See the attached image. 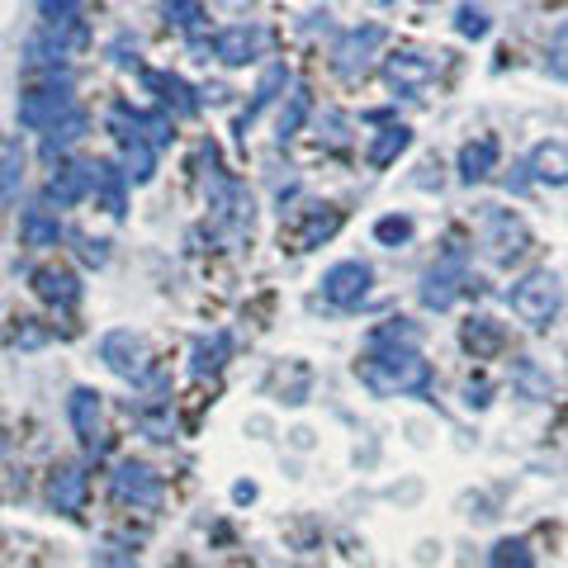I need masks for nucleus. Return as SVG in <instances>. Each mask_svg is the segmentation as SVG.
<instances>
[{"instance_id":"nucleus-1","label":"nucleus","mask_w":568,"mask_h":568,"mask_svg":"<svg viewBox=\"0 0 568 568\" xmlns=\"http://www.w3.org/2000/svg\"><path fill=\"white\" fill-rule=\"evenodd\" d=\"M355 375L375 398H417L432 388V365L417 346H369L355 361Z\"/></svg>"},{"instance_id":"nucleus-2","label":"nucleus","mask_w":568,"mask_h":568,"mask_svg":"<svg viewBox=\"0 0 568 568\" xmlns=\"http://www.w3.org/2000/svg\"><path fill=\"white\" fill-rule=\"evenodd\" d=\"M474 233H478V246H484V256L493 261V265H517V261H526V252H530V227H526V219L521 213H511V209H503V204H484L474 213Z\"/></svg>"},{"instance_id":"nucleus-3","label":"nucleus","mask_w":568,"mask_h":568,"mask_svg":"<svg viewBox=\"0 0 568 568\" xmlns=\"http://www.w3.org/2000/svg\"><path fill=\"white\" fill-rule=\"evenodd\" d=\"M507 298H511V313H517L526 327H536V332H545L559 317V308H564V290H559V275L555 271H530V275H521L517 284H511Z\"/></svg>"},{"instance_id":"nucleus-4","label":"nucleus","mask_w":568,"mask_h":568,"mask_svg":"<svg viewBox=\"0 0 568 568\" xmlns=\"http://www.w3.org/2000/svg\"><path fill=\"white\" fill-rule=\"evenodd\" d=\"M100 361H104L110 375L129 379V384H142L148 379V369H152V346H148V336H138L133 327H114V332L100 336Z\"/></svg>"},{"instance_id":"nucleus-5","label":"nucleus","mask_w":568,"mask_h":568,"mask_svg":"<svg viewBox=\"0 0 568 568\" xmlns=\"http://www.w3.org/2000/svg\"><path fill=\"white\" fill-rule=\"evenodd\" d=\"M369 290H375V271L369 261H336L323 271V298L332 308H361Z\"/></svg>"},{"instance_id":"nucleus-6","label":"nucleus","mask_w":568,"mask_h":568,"mask_svg":"<svg viewBox=\"0 0 568 568\" xmlns=\"http://www.w3.org/2000/svg\"><path fill=\"white\" fill-rule=\"evenodd\" d=\"M162 474H156L152 465H142V459H123V465L114 469V497L123 507L133 511H152L162 507Z\"/></svg>"},{"instance_id":"nucleus-7","label":"nucleus","mask_w":568,"mask_h":568,"mask_svg":"<svg viewBox=\"0 0 568 568\" xmlns=\"http://www.w3.org/2000/svg\"><path fill=\"white\" fill-rule=\"evenodd\" d=\"M469 284V271H465V252H446L440 256L432 271L422 275V304L432 308V313H446L455 298H459V290Z\"/></svg>"},{"instance_id":"nucleus-8","label":"nucleus","mask_w":568,"mask_h":568,"mask_svg":"<svg viewBox=\"0 0 568 568\" xmlns=\"http://www.w3.org/2000/svg\"><path fill=\"white\" fill-rule=\"evenodd\" d=\"M379 43H384V29H379V24L346 29L342 39H336V48H332V67H336V77H346V81L365 77L369 62H375V52H379Z\"/></svg>"},{"instance_id":"nucleus-9","label":"nucleus","mask_w":568,"mask_h":568,"mask_svg":"<svg viewBox=\"0 0 568 568\" xmlns=\"http://www.w3.org/2000/svg\"><path fill=\"white\" fill-rule=\"evenodd\" d=\"M77 110V104H71V81H43V85H33V91L20 100V123L24 129H52V123H58L62 114H71Z\"/></svg>"},{"instance_id":"nucleus-10","label":"nucleus","mask_w":568,"mask_h":568,"mask_svg":"<svg viewBox=\"0 0 568 568\" xmlns=\"http://www.w3.org/2000/svg\"><path fill=\"white\" fill-rule=\"evenodd\" d=\"M85 48V24L71 20V24H43L39 33L29 39V67H52L58 71L71 52Z\"/></svg>"},{"instance_id":"nucleus-11","label":"nucleus","mask_w":568,"mask_h":568,"mask_svg":"<svg viewBox=\"0 0 568 568\" xmlns=\"http://www.w3.org/2000/svg\"><path fill=\"white\" fill-rule=\"evenodd\" d=\"M384 81L394 95H422L436 81V62L422 48H398L384 58Z\"/></svg>"},{"instance_id":"nucleus-12","label":"nucleus","mask_w":568,"mask_h":568,"mask_svg":"<svg viewBox=\"0 0 568 568\" xmlns=\"http://www.w3.org/2000/svg\"><path fill=\"white\" fill-rule=\"evenodd\" d=\"M67 417H71V432H77V440L85 450H100V436H104V398L95 394V388H71L67 398Z\"/></svg>"},{"instance_id":"nucleus-13","label":"nucleus","mask_w":568,"mask_h":568,"mask_svg":"<svg viewBox=\"0 0 568 568\" xmlns=\"http://www.w3.org/2000/svg\"><path fill=\"white\" fill-rule=\"evenodd\" d=\"M265 52V29L261 24H227L219 39H213V58L223 67H252Z\"/></svg>"},{"instance_id":"nucleus-14","label":"nucleus","mask_w":568,"mask_h":568,"mask_svg":"<svg viewBox=\"0 0 568 568\" xmlns=\"http://www.w3.org/2000/svg\"><path fill=\"white\" fill-rule=\"evenodd\" d=\"M43 497H48L52 511H62V517H77V511L85 507V497H91V478H85V469H77V465H58V469L48 474Z\"/></svg>"},{"instance_id":"nucleus-15","label":"nucleus","mask_w":568,"mask_h":568,"mask_svg":"<svg viewBox=\"0 0 568 568\" xmlns=\"http://www.w3.org/2000/svg\"><path fill=\"white\" fill-rule=\"evenodd\" d=\"M33 294H39L48 308H77L81 280H77V271H67V265H39V271H33Z\"/></svg>"},{"instance_id":"nucleus-16","label":"nucleus","mask_w":568,"mask_h":568,"mask_svg":"<svg viewBox=\"0 0 568 568\" xmlns=\"http://www.w3.org/2000/svg\"><path fill=\"white\" fill-rule=\"evenodd\" d=\"M95 185V162H67L52 171V181H48V204H58V209H71V204H81L85 194H91Z\"/></svg>"},{"instance_id":"nucleus-17","label":"nucleus","mask_w":568,"mask_h":568,"mask_svg":"<svg viewBox=\"0 0 568 568\" xmlns=\"http://www.w3.org/2000/svg\"><path fill=\"white\" fill-rule=\"evenodd\" d=\"M497 156H503V142H497L493 133H478L469 138L465 148H459V185H478V181H488V175L497 171Z\"/></svg>"},{"instance_id":"nucleus-18","label":"nucleus","mask_w":568,"mask_h":568,"mask_svg":"<svg viewBox=\"0 0 568 568\" xmlns=\"http://www.w3.org/2000/svg\"><path fill=\"white\" fill-rule=\"evenodd\" d=\"M459 346H465L474 361H493V355H503L507 332H503V323H497V317L474 313V317H465V323H459Z\"/></svg>"},{"instance_id":"nucleus-19","label":"nucleus","mask_w":568,"mask_h":568,"mask_svg":"<svg viewBox=\"0 0 568 568\" xmlns=\"http://www.w3.org/2000/svg\"><path fill=\"white\" fill-rule=\"evenodd\" d=\"M526 171H530V181H536V185L564 190L568 185V142H559V138L536 142V152H530Z\"/></svg>"},{"instance_id":"nucleus-20","label":"nucleus","mask_w":568,"mask_h":568,"mask_svg":"<svg viewBox=\"0 0 568 568\" xmlns=\"http://www.w3.org/2000/svg\"><path fill=\"white\" fill-rule=\"evenodd\" d=\"M336 233H342V209L313 204V209L304 213V223H298V233H294V252H313V246L332 242Z\"/></svg>"},{"instance_id":"nucleus-21","label":"nucleus","mask_w":568,"mask_h":568,"mask_svg":"<svg viewBox=\"0 0 568 568\" xmlns=\"http://www.w3.org/2000/svg\"><path fill=\"white\" fill-rule=\"evenodd\" d=\"M407 148H413V129H407V123H388V129H379L375 138H369L365 162L375 171H384V166H394Z\"/></svg>"},{"instance_id":"nucleus-22","label":"nucleus","mask_w":568,"mask_h":568,"mask_svg":"<svg viewBox=\"0 0 568 568\" xmlns=\"http://www.w3.org/2000/svg\"><path fill=\"white\" fill-rule=\"evenodd\" d=\"M20 237H24V246H58V237H62L58 209H48V200L24 209L20 213Z\"/></svg>"},{"instance_id":"nucleus-23","label":"nucleus","mask_w":568,"mask_h":568,"mask_svg":"<svg viewBox=\"0 0 568 568\" xmlns=\"http://www.w3.org/2000/svg\"><path fill=\"white\" fill-rule=\"evenodd\" d=\"M148 85L156 95H162V104L175 114V119H190V114H200V100H194V91L181 81V77H171V71H152Z\"/></svg>"},{"instance_id":"nucleus-24","label":"nucleus","mask_w":568,"mask_h":568,"mask_svg":"<svg viewBox=\"0 0 568 568\" xmlns=\"http://www.w3.org/2000/svg\"><path fill=\"white\" fill-rule=\"evenodd\" d=\"M85 129H91V119H85L81 110H71V114H62L52 129H43V156L52 162V156H62V152H71L77 142L85 138Z\"/></svg>"},{"instance_id":"nucleus-25","label":"nucleus","mask_w":568,"mask_h":568,"mask_svg":"<svg viewBox=\"0 0 568 568\" xmlns=\"http://www.w3.org/2000/svg\"><path fill=\"white\" fill-rule=\"evenodd\" d=\"M511 388H517L521 398H530V403H545L549 394H555V379H549V369L540 361L521 355V361L511 365Z\"/></svg>"},{"instance_id":"nucleus-26","label":"nucleus","mask_w":568,"mask_h":568,"mask_svg":"<svg viewBox=\"0 0 568 568\" xmlns=\"http://www.w3.org/2000/svg\"><path fill=\"white\" fill-rule=\"evenodd\" d=\"M123 171H114L110 162H95V185H91V194H95V204L110 213V219H123Z\"/></svg>"},{"instance_id":"nucleus-27","label":"nucleus","mask_w":568,"mask_h":568,"mask_svg":"<svg viewBox=\"0 0 568 568\" xmlns=\"http://www.w3.org/2000/svg\"><path fill=\"white\" fill-rule=\"evenodd\" d=\"M156 175V148L148 138H138V142H123V181L129 185H148Z\"/></svg>"},{"instance_id":"nucleus-28","label":"nucleus","mask_w":568,"mask_h":568,"mask_svg":"<svg viewBox=\"0 0 568 568\" xmlns=\"http://www.w3.org/2000/svg\"><path fill=\"white\" fill-rule=\"evenodd\" d=\"M284 85H290V71H284V67H271V71H265V77H261V85H256V100H252V110H246L242 119H237V133L246 138V129H252V123L261 119V110H271V100L284 91Z\"/></svg>"},{"instance_id":"nucleus-29","label":"nucleus","mask_w":568,"mask_h":568,"mask_svg":"<svg viewBox=\"0 0 568 568\" xmlns=\"http://www.w3.org/2000/svg\"><path fill=\"white\" fill-rule=\"evenodd\" d=\"M223 355H227V336L223 332H213V336H200L190 351V375H219L223 369Z\"/></svg>"},{"instance_id":"nucleus-30","label":"nucleus","mask_w":568,"mask_h":568,"mask_svg":"<svg viewBox=\"0 0 568 568\" xmlns=\"http://www.w3.org/2000/svg\"><path fill=\"white\" fill-rule=\"evenodd\" d=\"M20 185H24V152H20V142L0 138V194L14 200Z\"/></svg>"},{"instance_id":"nucleus-31","label":"nucleus","mask_w":568,"mask_h":568,"mask_svg":"<svg viewBox=\"0 0 568 568\" xmlns=\"http://www.w3.org/2000/svg\"><path fill=\"white\" fill-rule=\"evenodd\" d=\"M162 14L185 39H194V33L204 29V0H162Z\"/></svg>"},{"instance_id":"nucleus-32","label":"nucleus","mask_w":568,"mask_h":568,"mask_svg":"<svg viewBox=\"0 0 568 568\" xmlns=\"http://www.w3.org/2000/svg\"><path fill=\"white\" fill-rule=\"evenodd\" d=\"M308 110H313V100H308V91H294L290 95V104L280 110V123H275V138L280 142H290L298 129H304V119H308Z\"/></svg>"},{"instance_id":"nucleus-33","label":"nucleus","mask_w":568,"mask_h":568,"mask_svg":"<svg viewBox=\"0 0 568 568\" xmlns=\"http://www.w3.org/2000/svg\"><path fill=\"white\" fill-rule=\"evenodd\" d=\"M413 233H417V223L407 219V213H388V219L375 223V242H379V246H394V252L413 242Z\"/></svg>"},{"instance_id":"nucleus-34","label":"nucleus","mask_w":568,"mask_h":568,"mask_svg":"<svg viewBox=\"0 0 568 568\" xmlns=\"http://www.w3.org/2000/svg\"><path fill=\"white\" fill-rule=\"evenodd\" d=\"M417 342H422V332L407 317H388L384 327L369 332V346H417Z\"/></svg>"},{"instance_id":"nucleus-35","label":"nucleus","mask_w":568,"mask_h":568,"mask_svg":"<svg viewBox=\"0 0 568 568\" xmlns=\"http://www.w3.org/2000/svg\"><path fill=\"white\" fill-rule=\"evenodd\" d=\"M488 568H536V555H530L526 540H497L488 555Z\"/></svg>"},{"instance_id":"nucleus-36","label":"nucleus","mask_w":568,"mask_h":568,"mask_svg":"<svg viewBox=\"0 0 568 568\" xmlns=\"http://www.w3.org/2000/svg\"><path fill=\"white\" fill-rule=\"evenodd\" d=\"M95 0H39V14H43V24H71V20H81V14H91Z\"/></svg>"},{"instance_id":"nucleus-37","label":"nucleus","mask_w":568,"mask_h":568,"mask_svg":"<svg viewBox=\"0 0 568 568\" xmlns=\"http://www.w3.org/2000/svg\"><path fill=\"white\" fill-rule=\"evenodd\" d=\"M455 29L465 33V39H488L493 20H488V10H484V6H459V14H455Z\"/></svg>"},{"instance_id":"nucleus-38","label":"nucleus","mask_w":568,"mask_h":568,"mask_svg":"<svg viewBox=\"0 0 568 568\" xmlns=\"http://www.w3.org/2000/svg\"><path fill=\"white\" fill-rule=\"evenodd\" d=\"M545 62L549 71H555L559 81H568V20L555 29V39H549V52H545Z\"/></svg>"},{"instance_id":"nucleus-39","label":"nucleus","mask_w":568,"mask_h":568,"mask_svg":"<svg viewBox=\"0 0 568 568\" xmlns=\"http://www.w3.org/2000/svg\"><path fill=\"white\" fill-rule=\"evenodd\" d=\"M323 133H327V148H346V142H351L346 138V114H336V110L323 114ZM323 133H317V138H323Z\"/></svg>"},{"instance_id":"nucleus-40","label":"nucleus","mask_w":568,"mask_h":568,"mask_svg":"<svg viewBox=\"0 0 568 568\" xmlns=\"http://www.w3.org/2000/svg\"><path fill=\"white\" fill-rule=\"evenodd\" d=\"M488 403H493V384H484V379L474 384V379H469V384H465V407H469V413H484Z\"/></svg>"},{"instance_id":"nucleus-41","label":"nucleus","mask_w":568,"mask_h":568,"mask_svg":"<svg viewBox=\"0 0 568 568\" xmlns=\"http://www.w3.org/2000/svg\"><path fill=\"white\" fill-rule=\"evenodd\" d=\"M95 568H138V559L129 555V549H104Z\"/></svg>"},{"instance_id":"nucleus-42","label":"nucleus","mask_w":568,"mask_h":568,"mask_svg":"<svg viewBox=\"0 0 568 568\" xmlns=\"http://www.w3.org/2000/svg\"><path fill=\"white\" fill-rule=\"evenodd\" d=\"M233 497H237V503H252V497H256V484H237Z\"/></svg>"},{"instance_id":"nucleus-43","label":"nucleus","mask_w":568,"mask_h":568,"mask_svg":"<svg viewBox=\"0 0 568 568\" xmlns=\"http://www.w3.org/2000/svg\"><path fill=\"white\" fill-rule=\"evenodd\" d=\"M223 6H233V10H246V6H252V0H223Z\"/></svg>"}]
</instances>
